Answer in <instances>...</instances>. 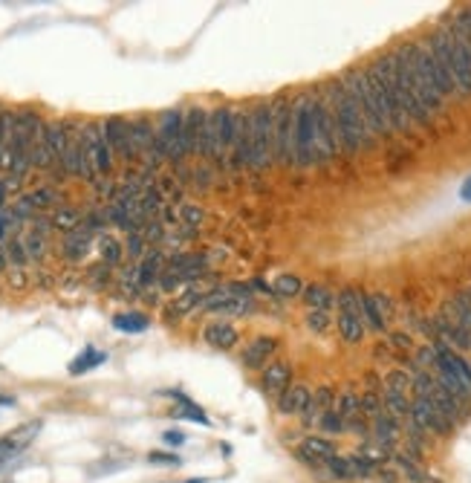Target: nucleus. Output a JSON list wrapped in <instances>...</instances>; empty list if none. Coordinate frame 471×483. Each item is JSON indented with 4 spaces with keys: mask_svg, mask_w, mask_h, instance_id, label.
Instances as JSON below:
<instances>
[{
    "mask_svg": "<svg viewBox=\"0 0 471 483\" xmlns=\"http://www.w3.org/2000/svg\"><path fill=\"white\" fill-rule=\"evenodd\" d=\"M9 287H15V290H26V287H29V275L23 273V269H12V275H9Z\"/></svg>",
    "mask_w": 471,
    "mask_h": 483,
    "instance_id": "nucleus-45",
    "label": "nucleus"
},
{
    "mask_svg": "<svg viewBox=\"0 0 471 483\" xmlns=\"http://www.w3.org/2000/svg\"><path fill=\"white\" fill-rule=\"evenodd\" d=\"M405 49L411 52V58H414V64L419 67V73L439 90V96L443 99H451V96H457V87L451 84V78H448V73L443 70V64L436 61V58L431 55V49L422 44V41H407L405 44Z\"/></svg>",
    "mask_w": 471,
    "mask_h": 483,
    "instance_id": "nucleus-12",
    "label": "nucleus"
},
{
    "mask_svg": "<svg viewBox=\"0 0 471 483\" xmlns=\"http://www.w3.org/2000/svg\"><path fill=\"white\" fill-rule=\"evenodd\" d=\"M49 220H52V229H64L67 234L84 226V220H81V215L76 208H55V215Z\"/></svg>",
    "mask_w": 471,
    "mask_h": 483,
    "instance_id": "nucleus-34",
    "label": "nucleus"
},
{
    "mask_svg": "<svg viewBox=\"0 0 471 483\" xmlns=\"http://www.w3.org/2000/svg\"><path fill=\"white\" fill-rule=\"evenodd\" d=\"M0 405H15V400L12 397H0Z\"/></svg>",
    "mask_w": 471,
    "mask_h": 483,
    "instance_id": "nucleus-51",
    "label": "nucleus"
},
{
    "mask_svg": "<svg viewBox=\"0 0 471 483\" xmlns=\"http://www.w3.org/2000/svg\"><path fill=\"white\" fill-rule=\"evenodd\" d=\"M162 440H165L168 446H182V443H185V434H182V431H165Z\"/></svg>",
    "mask_w": 471,
    "mask_h": 483,
    "instance_id": "nucleus-46",
    "label": "nucleus"
},
{
    "mask_svg": "<svg viewBox=\"0 0 471 483\" xmlns=\"http://www.w3.org/2000/svg\"><path fill=\"white\" fill-rule=\"evenodd\" d=\"M318 431H321V434H327V437L347 434V422H344V419H341V414L333 408V411H327V414L318 419Z\"/></svg>",
    "mask_w": 471,
    "mask_h": 483,
    "instance_id": "nucleus-35",
    "label": "nucleus"
},
{
    "mask_svg": "<svg viewBox=\"0 0 471 483\" xmlns=\"http://www.w3.org/2000/svg\"><path fill=\"white\" fill-rule=\"evenodd\" d=\"M468 290H471V287H468Z\"/></svg>",
    "mask_w": 471,
    "mask_h": 483,
    "instance_id": "nucleus-55",
    "label": "nucleus"
},
{
    "mask_svg": "<svg viewBox=\"0 0 471 483\" xmlns=\"http://www.w3.org/2000/svg\"><path fill=\"white\" fill-rule=\"evenodd\" d=\"M463 194H465V197L471 200V179H468V183H465V189H463Z\"/></svg>",
    "mask_w": 471,
    "mask_h": 483,
    "instance_id": "nucleus-52",
    "label": "nucleus"
},
{
    "mask_svg": "<svg viewBox=\"0 0 471 483\" xmlns=\"http://www.w3.org/2000/svg\"><path fill=\"white\" fill-rule=\"evenodd\" d=\"M318 90H321V96H324V102H327V107L333 113V122H335L344 154H362V150L373 148L376 136L367 128L364 116L356 107V102L350 96V90L344 87V81L341 78H327Z\"/></svg>",
    "mask_w": 471,
    "mask_h": 483,
    "instance_id": "nucleus-1",
    "label": "nucleus"
},
{
    "mask_svg": "<svg viewBox=\"0 0 471 483\" xmlns=\"http://www.w3.org/2000/svg\"><path fill=\"white\" fill-rule=\"evenodd\" d=\"M252 162V131H249V110H237L234 116V136L229 148V171H249Z\"/></svg>",
    "mask_w": 471,
    "mask_h": 483,
    "instance_id": "nucleus-13",
    "label": "nucleus"
},
{
    "mask_svg": "<svg viewBox=\"0 0 471 483\" xmlns=\"http://www.w3.org/2000/svg\"><path fill=\"white\" fill-rule=\"evenodd\" d=\"M41 116L35 110H18L15 116V145H12V171H9V179H6V189L15 191L20 186V179L29 174L32 168V142H35V133L41 128Z\"/></svg>",
    "mask_w": 471,
    "mask_h": 483,
    "instance_id": "nucleus-4",
    "label": "nucleus"
},
{
    "mask_svg": "<svg viewBox=\"0 0 471 483\" xmlns=\"http://www.w3.org/2000/svg\"><path fill=\"white\" fill-rule=\"evenodd\" d=\"M338 336L347 345H359L367 333V327L362 321V313H338Z\"/></svg>",
    "mask_w": 471,
    "mask_h": 483,
    "instance_id": "nucleus-25",
    "label": "nucleus"
},
{
    "mask_svg": "<svg viewBox=\"0 0 471 483\" xmlns=\"http://www.w3.org/2000/svg\"><path fill=\"white\" fill-rule=\"evenodd\" d=\"M6 463H9V460H6V458H4V455H0V469H4V466H6Z\"/></svg>",
    "mask_w": 471,
    "mask_h": 483,
    "instance_id": "nucleus-53",
    "label": "nucleus"
},
{
    "mask_svg": "<svg viewBox=\"0 0 471 483\" xmlns=\"http://www.w3.org/2000/svg\"><path fill=\"white\" fill-rule=\"evenodd\" d=\"M87 139H84V128L70 125L67 122V150H64V177H78L87 179Z\"/></svg>",
    "mask_w": 471,
    "mask_h": 483,
    "instance_id": "nucleus-16",
    "label": "nucleus"
},
{
    "mask_svg": "<svg viewBox=\"0 0 471 483\" xmlns=\"http://www.w3.org/2000/svg\"><path fill=\"white\" fill-rule=\"evenodd\" d=\"M150 460L153 463H179L174 455H150Z\"/></svg>",
    "mask_w": 471,
    "mask_h": 483,
    "instance_id": "nucleus-47",
    "label": "nucleus"
},
{
    "mask_svg": "<svg viewBox=\"0 0 471 483\" xmlns=\"http://www.w3.org/2000/svg\"><path fill=\"white\" fill-rule=\"evenodd\" d=\"M182 119H185V113L171 107V110H165L160 116V128H156V142H160L165 160H171V162H182L188 157L185 133H182Z\"/></svg>",
    "mask_w": 471,
    "mask_h": 483,
    "instance_id": "nucleus-11",
    "label": "nucleus"
},
{
    "mask_svg": "<svg viewBox=\"0 0 471 483\" xmlns=\"http://www.w3.org/2000/svg\"><path fill=\"white\" fill-rule=\"evenodd\" d=\"M203 220H205V211H203L200 205H191V203H182V205H179V223H182L188 232L200 229Z\"/></svg>",
    "mask_w": 471,
    "mask_h": 483,
    "instance_id": "nucleus-36",
    "label": "nucleus"
},
{
    "mask_svg": "<svg viewBox=\"0 0 471 483\" xmlns=\"http://www.w3.org/2000/svg\"><path fill=\"white\" fill-rule=\"evenodd\" d=\"M335 455H338L335 446H333L330 440H324V437H306V440H301V446L295 448V458H298L301 463H306L312 472H318V475H324L327 463H330Z\"/></svg>",
    "mask_w": 471,
    "mask_h": 483,
    "instance_id": "nucleus-17",
    "label": "nucleus"
},
{
    "mask_svg": "<svg viewBox=\"0 0 471 483\" xmlns=\"http://www.w3.org/2000/svg\"><path fill=\"white\" fill-rule=\"evenodd\" d=\"M203 339L217 350H232L237 345V330L229 321H214L203 330Z\"/></svg>",
    "mask_w": 471,
    "mask_h": 483,
    "instance_id": "nucleus-24",
    "label": "nucleus"
},
{
    "mask_svg": "<svg viewBox=\"0 0 471 483\" xmlns=\"http://www.w3.org/2000/svg\"><path fill=\"white\" fill-rule=\"evenodd\" d=\"M93 244H96V240H93V232L76 229V232H70V234L64 237V244H61V252H64V258H67L70 263H78V261L90 252Z\"/></svg>",
    "mask_w": 471,
    "mask_h": 483,
    "instance_id": "nucleus-23",
    "label": "nucleus"
},
{
    "mask_svg": "<svg viewBox=\"0 0 471 483\" xmlns=\"http://www.w3.org/2000/svg\"><path fill=\"white\" fill-rule=\"evenodd\" d=\"M422 44L431 49V55L448 73L451 84L457 87V96L471 99V61H468V55H465L463 44H460L457 32L446 23V18L422 38Z\"/></svg>",
    "mask_w": 471,
    "mask_h": 483,
    "instance_id": "nucleus-2",
    "label": "nucleus"
},
{
    "mask_svg": "<svg viewBox=\"0 0 471 483\" xmlns=\"http://www.w3.org/2000/svg\"><path fill=\"white\" fill-rule=\"evenodd\" d=\"M4 116H6V107H0V136H4Z\"/></svg>",
    "mask_w": 471,
    "mask_h": 483,
    "instance_id": "nucleus-50",
    "label": "nucleus"
},
{
    "mask_svg": "<svg viewBox=\"0 0 471 483\" xmlns=\"http://www.w3.org/2000/svg\"><path fill=\"white\" fill-rule=\"evenodd\" d=\"M4 246H6V258H9L12 269H26L29 266V255L23 249V240L20 237H9Z\"/></svg>",
    "mask_w": 471,
    "mask_h": 483,
    "instance_id": "nucleus-37",
    "label": "nucleus"
},
{
    "mask_svg": "<svg viewBox=\"0 0 471 483\" xmlns=\"http://www.w3.org/2000/svg\"><path fill=\"white\" fill-rule=\"evenodd\" d=\"M316 162V110L312 93H301L295 99V168L306 171Z\"/></svg>",
    "mask_w": 471,
    "mask_h": 483,
    "instance_id": "nucleus-9",
    "label": "nucleus"
},
{
    "mask_svg": "<svg viewBox=\"0 0 471 483\" xmlns=\"http://www.w3.org/2000/svg\"><path fill=\"white\" fill-rule=\"evenodd\" d=\"M6 263H9V258H6V246L0 244V273H4V269H6Z\"/></svg>",
    "mask_w": 471,
    "mask_h": 483,
    "instance_id": "nucleus-48",
    "label": "nucleus"
},
{
    "mask_svg": "<svg viewBox=\"0 0 471 483\" xmlns=\"http://www.w3.org/2000/svg\"><path fill=\"white\" fill-rule=\"evenodd\" d=\"M102 128H105V136H107V142H110L113 157H119V160H124V162L139 160L136 145H133V136H131V122H128V119L110 116L107 122H102Z\"/></svg>",
    "mask_w": 471,
    "mask_h": 483,
    "instance_id": "nucleus-14",
    "label": "nucleus"
},
{
    "mask_svg": "<svg viewBox=\"0 0 471 483\" xmlns=\"http://www.w3.org/2000/svg\"><path fill=\"white\" fill-rule=\"evenodd\" d=\"M306 327H309V333H324V330L330 327V313L309 310L306 313Z\"/></svg>",
    "mask_w": 471,
    "mask_h": 483,
    "instance_id": "nucleus-41",
    "label": "nucleus"
},
{
    "mask_svg": "<svg viewBox=\"0 0 471 483\" xmlns=\"http://www.w3.org/2000/svg\"><path fill=\"white\" fill-rule=\"evenodd\" d=\"M388 339H390V350H411V347H414V339L407 336V333H402V330L390 333Z\"/></svg>",
    "mask_w": 471,
    "mask_h": 483,
    "instance_id": "nucleus-43",
    "label": "nucleus"
},
{
    "mask_svg": "<svg viewBox=\"0 0 471 483\" xmlns=\"http://www.w3.org/2000/svg\"><path fill=\"white\" fill-rule=\"evenodd\" d=\"M249 131H252V162H249V171L266 174L275 165L272 102H258L252 110H249Z\"/></svg>",
    "mask_w": 471,
    "mask_h": 483,
    "instance_id": "nucleus-5",
    "label": "nucleus"
},
{
    "mask_svg": "<svg viewBox=\"0 0 471 483\" xmlns=\"http://www.w3.org/2000/svg\"><path fill=\"white\" fill-rule=\"evenodd\" d=\"M393 67H396V76H399V81L407 87V90H411V96L434 116V113H439V110H443V105H446V99L443 96H439V90L419 73V67L414 64V58H411V52H407L405 49V44L402 47H396L393 52Z\"/></svg>",
    "mask_w": 471,
    "mask_h": 483,
    "instance_id": "nucleus-6",
    "label": "nucleus"
},
{
    "mask_svg": "<svg viewBox=\"0 0 471 483\" xmlns=\"http://www.w3.org/2000/svg\"><path fill=\"white\" fill-rule=\"evenodd\" d=\"M156 186H160V191H162L165 197H171V200H179V197H182V189H179V186L174 183L171 177H162V179H160V183H156Z\"/></svg>",
    "mask_w": 471,
    "mask_h": 483,
    "instance_id": "nucleus-44",
    "label": "nucleus"
},
{
    "mask_svg": "<svg viewBox=\"0 0 471 483\" xmlns=\"http://www.w3.org/2000/svg\"><path fill=\"white\" fill-rule=\"evenodd\" d=\"M23 249H26V255H29V263H41L44 261V255H47V234H41V232H26L23 237Z\"/></svg>",
    "mask_w": 471,
    "mask_h": 483,
    "instance_id": "nucleus-33",
    "label": "nucleus"
},
{
    "mask_svg": "<svg viewBox=\"0 0 471 483\" xmlns=\"http://www.w3.org/2000/svg\"><path fill=\"white\" fill-rule=\"evenodd\" d=\"M261 385H263V390L272 400H278L292 385V368L287 365V362H278V359L269 362V365L263 368V374H261Z\"/></svg>",
    "mask_w": 471,
    "mask_h": 483,
    "instance_id": "nucleus-18",
    "label": "nucleus"
},
{
    "mask_svg": "<svg viewBox=\"0 0 471 483\" xmlns=\"http://www.w3.org/2000/svg\"><path fill=\"white\" fill-rule=\"evenodd\" d=\"M272 292H275V295H287V298H292V295H301V292H304V284H301L298 275H278L275 284H272Z\"/></svg>",
    "mask_w": 471,
    "mask_h": 483,
    "instance_id": "nucleus-39",
    "label": "nucleus"
},
{
    "mask_svg": "<svg viewBox=\"0 0 471 483\" xmlns=\"http://www.w3.org/2000/svg\"><path fill=\"white\" fill-rule=\"evenodd\" d=\"M6 191H9L6 183H0V208H4V203H6Z\"/></svg>",
    "mask_w": 471,
    "mask_h": 483,
    "instance_id": "nucleus-49",
    "label": "nucleus"
},
{
    "mask_svg": "<svg viewBox=\"0 0 471 483\" xmlns=\"http://www.w3.org/2000/svg\"><path fill=\"white\" fill-rule=\"evenodd\" d=\"M278 350V342L272 336H258L252 345L243 350V365L246 368H266L269 365V356Z\"/></svg>",
    "mask_w": 471,
    "mask_h": 483,
    "instance_id": "nucleus-22",
    "label": "nucleus"
},
{
    "mask_svg": "<svg viewBox=\"0 0 471 483\" xmlns=\"http://www.w3.org/2000/svg\"><path fill=\"white\" fill-rule=\"evenodd\" d=\"M107 362V353L105 350H96V347H84L73 362H70V374L73 376H78V374H87V371H93V368H99V365H105Z\"/></svg>",
    "mask_w": 471,
    "mask_h": 483,
    "instance_id": "nucleus-29",
    "label": "nucleus"
},
{
    "mask_svg": "<svg viewBox=\"0 0 471 483\" xmlns=\"http://www.w3.org/2000/svg\"><path fill=\"white\" fill-rule=\"evenodd\" d=\"M96 246H99V255H102V263H107L110 269L121 263V258H124V246L119 244V240H116L113 234H102V237L96 240Z\"/></svg>",
    "mask_w": 471,
    "mask_h": 483,
    "instance_id": "nucleus-30",
    "label": "nucleus"
},
{
    "mask_svg": "<svg viewBox=\"0 0 471 483\" xmlns=\"http://www.w3.org/2000/svg\"><path fill=\"white\" fill-rule=\"evenodd\" d=\"M312 110H316V162H330L333 157H338L341 139H338L333 113L321 96V90L312 93Z\"/></svg>",
    "mask_w": 471,
    "mask_h": 483,
    "instance_id": "nucleus-10",
    "label": "nucleus"
},
{
    "mask_svg": "<svg viewBox=\"0 0 471 483\" xmlns=\"http://www.w3.org/2000/svg\"><path fill=\"white\" fill-rule=\"evenodd\" d=\"M373 301H376V307H379L382 318L390 321V318H393V301H390V295H385V292H373Z\"/></svg>",
    "mask_w": 471,
    "mask_h": 483,
    "instance_id": "nucleus-42",
    "label": "nucleus"
},
{
    "mask_svg": "<svg viewBox=\"0 0 471 483\" xmlns=\"http://www.w3.org/2000/svg\"><path fill=\"white\" fill-rule=\"evenodd\" d=\"M335 411L341 414V419L347 422V426L364 414L362 411V400H359V394H353V390H344L341 397H335Z\"/></svg>",
    "mask_w": 471,
    "mask_h": 483,
    "instance_id": "nucleus-31",
    "label": "nucleus"
},
{
    "mask_svg": "<svg viewBox=\"0 0 471 483\" xmlns=\"http://www.w3.org/2000/svg\"><path fill=\"white\" fill-rule=\"evenodd\" d=\"M205 131H208V110L203 107H188L182 119V133H185V150L188 157H205Z\"/></svg>",
    "mask_w": 471,
    "mask_h": 483,
    "instance_id": "nucleus-15",
    "label": "nucleus"
},
{
    "mask_svg": "<svg viewBox=\"0 0 471 483\" xmlns=\"http://www.w3.org/2000/svg\"><path fill=\"white\" fill-rule=\"evenodd\" d=\"M203 295H205V292H200V287L185 290V292L174 301V304H168V318H182V316H188L191 310H200Z\"/></svg>",
    "mask_w": 471,
    "mask_h": 483,
    "instance_id": "nucleus-28",
    "label": "nucleus"
},
{
    "mask_svg": "<svg viewBox=\"0 0 471 483\" xmlns=\"http://www.w3.org/2000/svg\"><path fill=\"white\" fill-rule=\"evenodd\" d=\"M150 318L142 316V313H119L113 316V327L119 330V333H142V330H148Z\"/></svg>",
    "mask_w": 471,
    "mask_h": 483,
    "instance_id": "nucleus-32",
    "label": "nucleus"
},
{
    "mask_svg": "<svg viewBox=\"0 0 471 483\" xmlns=\"http://www.w3.org/2000/svg\"><path fill=\"white\" fill-rule=\"evenodd\" d=\"M309 400H312V390L306 388V385H301V382H295V385H290L284 394H280L275 402H278V411L284 414V417H301L304 411H306V405H309Z\"/></svg>",
    "mask_w": 471,
    "mask_h": 483,
    "instance_id": "nucleus-20",
    "label": "nucleus"
},
{
    "mask_svg": "<svg viewBox=\"0 0 471 483\" xmlns=\"http://www.w3.org/2000/svg\"><path fill=\"white\" fill-rule=\"evenodd\" d=\"M341 81H344V87L350 90V96H353L356 107L362 110V116H364L367 128L373 131V136H393V125H390L388 113L382 110L376 90L370 87L367 73L364 70H347V73L341 76Z\"/></svg>",
    "mask_w": 471,
    "mask_h": 483,
    "instance_id": "nucleus-3",
    "label": "nucleus"
},
{
    "mask_svg": "<svg viewBox=\"0 0 471 483\" xmlns=\"http://www.w3.org/2000/svg\"><path fill=\"white\" fill-rule=\"evenodd\" d=\"M177 400H179V408L174 411V417H182V419H194V422H200V426H211V422H208V417L191 402V400H185L182 394H174Z\"/></svg>",
    "mask_w": 471,
    "mask_h": 483,
    "instance_id": "nucleus-38",
    "label": "nucleus"
},
{
    "mask_svg": "<svg viewBox=\"0 0 471 483\" xmlns=\"http://www.w3.org/2000/svg\"><path fill=\"white\" fill-rule=\"evenodd\" d=\"M333 408H335V390H333L330 385L316 388V394H312V400H309L306 411L301 414L304 426H306V429H318V419H321L327 411H333Z\"/></svg>",
    "mask_w": 471,
    "mask_h": 483,
    "instance_id": "nucleus-19",
    "label": "nucleus"
},
{
    "mask_svg": "<svg viewBox=\"0 0 471 483\" xmlns=\"http://www.w3.org/2000/svg\"><path fill=\"white\" fill-rule=\"evenodd\" d=\"M304 301L309 310H321V313H330L333 304H335V295L330 292L327 284H304Z\"/></svg>",
    "mask_w": 471,
    "mask_h": 483,
    "instance_id": "nucleus-27",
    "label": "nucleus"
},
{
    "mask_svg": "<svg viewBox=\"0 0 471 483\" xmlns=\"http://www.w3.org/2000/svg\"><path fill=\"white\" fill-rule=\"evenodd\" d=\"M234 116L237 107H214L208 110V131H205V160L217 168H229V148L234 136Z\"/></svg>",
    "mask_w": 471,
    "mask_h": 483,
    "instance_id": "nucleus-7",
    "label": "nucleus"
},
{
    "mask_svg": "<svg viewBox=\"0 0 471 483\" xmlns=\"http://www.w3.org/2000/svg\"><path fill=\"white\" fill-rule=\"evenodd\" d=\"M145 244H148V240L142 237V232H131L128 244H124V252H128L131 258H136V261H142L145 258Z\"/></svg>",
    "mask_w": 471,
    "mask_h": 483,
    "instance_id": "nucleus-40",
    "label": "nucleus"
},
{
    "mask_svg": "<svg viewBox=\"0 0 471 483\" xmlns=\"http://www.w3.org/2000/svg\"><path fill=\"white\" fill-rule=\"evenodd\" d=\"M188 483H200V480H188Z\"/></svg>",
    "mask_w": 471,
    "mask_h": 483,
    "instance_id": "nucleus-54",
    "label": "nucleus"
},
{
    "mask_svg": "<svg viewBox=\"0 0 471 483\" xmlns=\"http://www.w3.org/2000/svg\"><path fill=\"white\" fill-rule=\"evenodd\" d=\"M272 133H275V165L295 168V102L284 96L272 102Z\"/></svg>",
    "mask_w": 471,
    "mask_h": 483,
    "instance_id": "nucleus-8",
    "label": "nucleus"
},
{
    "mask_svg": "<svg viewBox=\"0 0 471 483\" xmlns=\"http://www.w3.org/2000/svg\"><path fill=\"white\" fill-rule=\"evenodd\" d=\"M165 258H162V252L160 249H150V252H145V258L136 263V275H139V290H150L153 284H160V278H162V269H165V263H162Z\"/></svg>",
    "mask_w": 471,
    "mask_h": 483,
    "instance_id": "nucleus-21",
    "label": "nucleus"
},
{
    "mask_svg": "<svg viewBox=\"0 0 471 483\" xmlns=\"http://www.w3.org/2000/svg\"><path fill=\"white\" fill-rule=\"evenodd\" d=\"M359 304H362V321H364V327L370 330V333H385L388 330V321L382 318V313H379V307H376V301H373V292H359Z\"/></svg>",
    "mask_w": 471,
    "mask_h": 483,
    "instance_id": "nucleus-26",
    "label": "nucleus"
}]
</instances>
